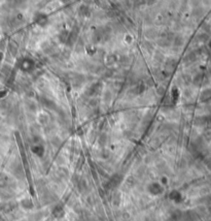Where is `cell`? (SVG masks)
Instances as JSON below:
<instances>
[{
  "label": "cell",
  "instance_id": "cell-1",
  "mask_svg": "<svg viewBox=\"0 0 211 221\" xmlns=\"http://www.w3.org/2000/svg\"><path fill=\"white\" fill-rule=\"evenodd\" d=\"M145 36L148 40H152V38H156L157 36H158V32H157V30L148 29L145 31Z\"/></svg>",
  "mask_w": 211,
  "mask_h": 221
},
{
  "label": "cell",
  "instance_id": "cell-2",
  "mask_svg": "<svg viewBox=\"0 0 211 221\" xmlns=\"http://www.w3.org/2000/svg\"><path fill=\"white\" fill-rule=\"evenodd\" d=\"M49 116H47V114H44V113H41V114L39 115V117H38V121H39L41 124H46L47 122H49Z\"/></svg>",
  "mask_w": 211,
  "mask_h": 221
},
{
  "label": "cell",
  "instance_id": "cell-3",
  "mask_svg": "<svg viewBox=\"0 0 211 221\" xmlns=\"http://www.w3.org/2000/svg\"><path fill=\"white\" fill-rule=\"evenodd\" d=\"M210 96H211V90H210V89H209V90L207 89V90H205L203 93H202V99H203V100H204V99H206V98H209Z\"/></svg>",
  "mask_w": 211,
  "mask_h": 221
},
{
  "label": "cell",
  "instance_id": "cell-4",
  "mask_svg": "<svg viewBox=\"0 0 211 221\" xmlns=\"http://www.w3.org/2000/svg\"><path fill=\"white\" fill-rule=\"evenodd\" d=\"M51 143H53V145L55 147H59L60 145H61V140H60L59 138H54L53 140H51Z\"/></svg>",
  "mask_w": 211,
  "mask_h": 221
},
{
  "label": "cell",
  "instance_id": "cell-5",
  "mask_svg": "<svg viewBox=\"0 0 211 221\" xmlns=\"http://www.w3.org/2000/svg\"><path fill=\"white\" fill-rule=\"evenodd\" d=\"M115 62V57H113L112 55H108L106 57V63L107 64H111Z\"/></svg>",
  "mask_w": 211,
  "mask_h": 221
}]
</instances>
